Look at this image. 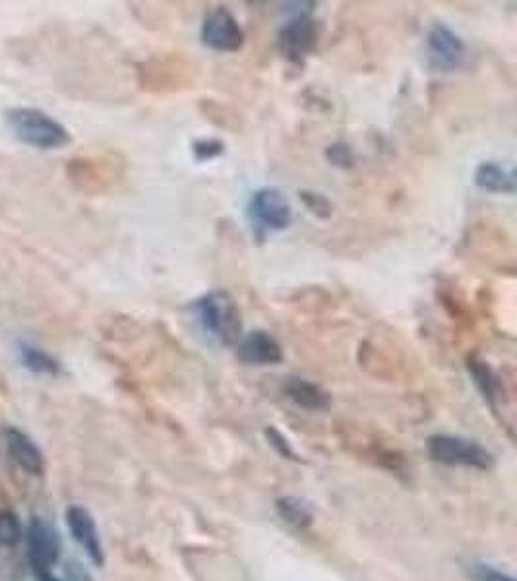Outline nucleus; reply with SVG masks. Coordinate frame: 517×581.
Returning a JSON list of instances; mask_svg holds the SVG:
<instances>
[{"label": "nucleus", "mask_w": 517, "mask_h": 581, "mask_svg": "<svg viewBox=\"0 0 517 581\" xmlns=\"http://www.w3.org/2000/svg\"><path fill=\"white\" fill-rule=\"evenodd\" d=\"M428 61L440 72L456 70L465 59L464 39L444 23H434L426 36Z\"/></svg>", "instance_id": "7"}, {"label": "nucleus", "mask_w": 517, "mask_h": 581, "mask_svg": "<svg viewBox=\"0 0 517 581\" xmlns=\"http://www.w3.org/2000/svg\"><path fill=\"white\" fill-rule=\"evenodd\" d=\"M469 372L475 378V384L479 385L480 392L485 395V400L496 408V401L500 400V390L503 388V380L498 378L495 370L488 367V363L480 361L477 357H469Z\"/></svg>", "instance_id": "14"}, {"label": "nucleus", "mask_w": 517, "mask_h": 581, "mask_svg": "<svg viewBox=\"0 0 517 581\" xmlns=\"http://www.w3.org/2000/svg\"><path fill=\"white\" fill-rule=\"evenodd\" d=\"M202 43L217 53H236L244 46V31L227 8H215L202 23Z\"/></svg>", "instance_id": "4"}, {"label": "nucleus", "mask_w": 517, "mask_h": 581, "mask_svg": "<svg viewBox=\"0 0 517 581\" xmlns=\"http://www.w3.org/2000/svg\"><path fill=\"white\" fill-rule=\"evenodd\" d=\"M4 440H7L8 453L12 455V460L20 468L26 469L28 473H33V475L43 473V469H45L43 453L28 434H23L18 429H7Z\"/></svg>", "instance_id": "11"}, {"label": "nucleus", "mask_w": 517, "mask_h": 581, "mask_svg": "<svg viewBox=\"0 0 517 581\" xmlns=\"http://www.w3.org/2000/svg\"><path fill=\"white\" fill-rule=\"evenodd\" d=\"M7 122L14 137L39 150H59L70 142L69 130L51 114L31 107H14L7 111Z\"/></svg>", "instance_id": "1"}, {"label": "nucleus", "mask_w": 517, "mask_h": 581, "mask_svg": "<svg viewBox=\"0 0 517 581\" xmlns=\"http://www.w3.org/2000/svg\"><path fill=\"white\" fill-rule=\"evenodd\" d=\"M465 572L472 581H516L510 574H506L498 568L490 567L487 562H469Z\"/></svg>", "instance_id": "17"}, {"label": "nucleus", "mask_w": 517, "mask_h": 581, "mask_svg": "<svg viewBox=\"0 0 517 581\" xmlns=\"http://www.w3.org/2000/svg\"><path fill=\"white\" fill-rule=\"evenodd\" d=\"M20 355H22V361L28 369L38 372V374H59L61 372V364L59 361H54L53 357L41 351L39 348H33V345H22L20 348Z\"/></svg>", "instance_id": "16"}, {"label": "nucleus", "mask_w": 517, "mask_h": 581, "mask_svg": "<svg viewBox=\"0 0 517 581\" xmlns=\"http://www.w3.org/2000/svg\"><path fill=\"white\" fill-rule=\"evenodd\" d=\"M316 41H318L316 22L308 16L293 18L277 33L280 51L287 61L295 62V64L305 61L312 49L316 47Z\"/></svg>", "instance_id": "8"}, {"label": "nucleus", "mask_w": 517, "mask_h": 581, "mask_svg": "<svg viewBox=\"0 0 517 581\" xmlns=\"http://www.w3.org/2000/svg\"><path fill=\"white\" fill-rule=\"evenodd\" d=\"M277 513L283 521H287L295 529H306L314 521V510L311 502L298 497H285L277 500Z\"/></svg>", "instance_id": "15"}, {"label": "nucleus", "mask_w": 517, "mask_h": 581, "mask_svg": "<svg viewBox=\"0 0 517 581\" xmlns=\"http://www.w3.org/2000/svg\"><path fill=\"white\" fill-rule=\"evenodd\" d=\"M22 537V528H20V521L16 518L14 513L0 512V547H14Z\"/></svg>", "instance_id": "18"}, {"label": "nucleus", "mask_w": 517, "mask_h": 581, "mask_svg": "<svg viewBox=\"0 0 517 581\" xmlns=\"http://www.w3.org/2000/svg\"><path fill=\"white\" fill-rule=\"evenodd\" d=\"M67 523H69L70 533L74 537V541L84 549L85 554L98 567H101L105 562V557H103V547H101L100 531H98V525L93 521L92 513L80 507L69 508Z\"/></svg>", "instance_id": "10"}, {"label": "nucleus", "mask_w": 517, "mask_h": 581, "mask_svg": "<svg viewBox=\"0 0 517 581\" xmlns=\"http://www.w3.org/2000/svg\"><path fill=\"white\" fill-rule=\"evenodd\" d=\"M236 357L244 364L274 367V364L282 363L283 349L274 335H270L264 330H254V332L239 340V343H236Z\"/></svg>", "instance_id": "9"}, {"label": "nucleus", "mask_w": 517, "mask_h": 581, "mask_svg": "<svg viewBox=\"0 0 517 581\" xmlns=\"http://www.w3.org/2000/svg\"><path fill=\"white\" fill-rule=\"evenodd\" d=\"M426 448L434 461L449 468H469L479 471L495 468V455L472 438L434 434L428 438Z\"/></svg>", "instance_id": "3"}, {"label": "nucleus", "mask_w": 517, "mask_h": 581, "mask_svg": "<svg viewBox=\"0 0 517 581\" xmlns=\"http://www.w3.org/2000/svg\"><path fill=\"white\" fill-rule=\"evenodd\" d=\"M200 324L223 345H235L243 338V320L235 299L227 291H212L194 302Z\"/></svg>", "instance_id": "2"}, {"label": "nucleus", "mask_w": 517, "mask_h": 581, "mask_svg": "<svg viewBox=\"0 0 517 581\" xmlns=\"http://www.w3.org/2000/svg\"><path fill=\"white\" fill-rule=\"evenodd\" d=\"M301 200L305 202L306 208H308L316 218L327 219L332 216V212H334L332 202H330L324 194H320V192L303 190V192H301Z\"/></svg>", "instance_id": "19"}, {"label": "nucleus", "mask_w": 517, "mask_h": 581, "mask_svg": "<svg viewBox=\"0 0 517 581\" xmlns=\"http://www.w3.org/2000/svg\"><path fill=\"white\" fill-rule=\"evenodd\" d=\"M223 150H225V144L220 142V140H213V138H210V140H199V142L192 144V151H194V156H196L199 161L217 158V156L223 153Z\"/></svg>", "instance_id": "20"}, {"label": "nucleus", "mask_w": 517, "mask_h": 581, "mask_svg": "<svg viewBox=\"0 0 517 581\" xmlns=\"http://www.w3.org/2000/svg\"><path fill=\"white\" fill-rule=\"evenodd\" d=\"M249 213L252 221L266 231H282L293 221L290 200L277 189L256 190L249 202Z\"/></svg>", "instance_id": "5"}, {"label": "nucleus", "mask_w": 517, "mask_h": 581, "mask_svg": "<svg viewBox=\"0 0 517 581\" xmlns=\"http://www.w3.org/2000/svg\"><path fill=\"white\" fill-rule=\"evenodd\" d=\"M28 547H30L31 567L41 580H47L51 575L54 564L61 559L59 533L49 523L36 518L31 521Z\"/></svg>", "instance_id": "6"}, {"label": "nucleus", "mask_w": 517, "mask_h": 581, "mask_svg": "<svg viewBox=\"0 0 517 581\" xmlns=\"http://www.w3.org/2000/svg\"><path fill=\"white\" fill-rule=\"evenodd\" d=\"M475 184L480 190L487 192H503V194H514L516 192V177L514 171L496 163V161H485L475 171Z\"/></svg>", "instance_id": "13"}, {"label": "nucleus", "mask_w": 517, "mask_h": 581, "mask_svg": "<svg viewBox=\"0 0 517 581\" xmlns=\"http://www.w3.org/2000/svg\"><path fill=\"white\" fill-rule=\"evenodd\" d=\"M283 392L297 408L306 411H326L332 405L330 393L322 385L314 384L306 378L291 377L283 384Z\"/></svg>", "instance_id": "12"}, {"label": "nucleus", "mask_w": 517, "mask_h": 581, "mask_svg": "<svg viewBox=\"0 0 517 581\" xmlns=\"http://www.w3.org/2000/svg\"><path fill=\"white\" fill-rule=\"evenodd\" d=\"M326 158L337 167H351L355 163V156L349 146L334 144L330 146L326 151Z\"/></svg>", "instance_id": "21"}]
</instances>
